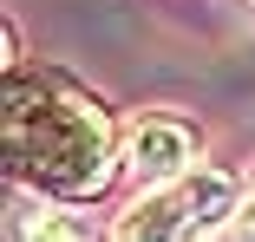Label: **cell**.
Returning a JSON list of instances; mask_svg holds the SVG:
<instances>
[{"label":"cell","mask_w":255,"mask_h":242,"mask_svg":"<svg viewBox=\"0 0 255 242\" xmlns=\"http://www.w3.org/2000/svg\"><path fill=\"white\" fill-rule=\"evenodd\" d=\"M7 164L53 197H98L112 183V118L59 79H13L7 92Z\"/></svg>","instance_id":"6da1fadb"},{"label":"cell","mask_w":255,"mask_h":242,"mask_svg":"<svg viewBox=\"0 0 255 242\" xmlns=\"http://www.w3.org/2000/svg\"><path fill=\"white\" fill-rule=\"evenodd\" d=\"M236 177L216 170V164H203L177 183H157V190H144V197L118 216V242H196V236H210V229H229L236 216Z\"/></svg>","instance_id":"7a4b0ae2"},{"label":"cell","mask_w":255,"mask_h":242,"mask_svg":"<svg viewBox=\"0 0 255 242\" xmlns=\"http://www.w3.org/2000/svg\"><path fill=\"white\" fill-rule=\"evenodd\" d=\"M190 157H196V131L170 112H144L125 137V170L144 183V190H157V183H177L190 177Z\"/></svg>","instance_id":"3957f363"},{"label":"cell","mask_w":255,"mask_h":242,"mask_svg":"<svg viewBox=\"0 0 255 242\" xmlns=\"http://www.w3.org/2000/svg\"><path fill=\"white\" fill-rule=\"evenodd\" d=\"M20 242H105L85 216L72 210H26L20 216Z\"/></svg>","instance_id":"277c9868"},{"label":"cell","mask_w":255,"mask_h":242,"mask_svg":"<svg viewBox=\"0 0 255 242\" xmlns=\"http://www.w3.org/2000/svg\"><path fill=\"white\" fill-rule=\"evenodd\" d=\"M229 242H255V190H249V197H242V210L229 216V229H223Z\"/></svg>","instance_id":"5b68a950"}]
</instances>
